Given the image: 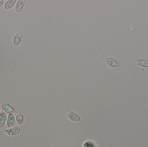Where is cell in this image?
Masks as SVG:
<instances>
[{
	"label": "cell",
	"instance_id": "obj_1",
	"mask_svg": "<svg viewBox=\"0 0 148 147\" xmlns=\"http://www.w3.org/2000/svg\"><path fill=\"white\" fill-rule=\"evenodd\" d=\"M21 131V129L19 126H15L8 129H5L4 131L5 133L10 136H14L19 134Z\"/></svg>",
	"mask_w": 148,
	"mask_h": 147
},
{
	"label": "cell",
	"instance_id": "obj_2",
	"mask_svg": "<svg viewBox=\"0 0 148 147\" xmlns=\"http://www.w3.org/2000/svg\"><path fill=\"white\" fill-rule=\"evenodd\" d=\"M1 108L2 111L7 113H12L15 112V110L12 106L6 103H2L1 105Z\"/></svg>",
	"mask_w": 148,
	"mask_h": 147
},
{
	"label": "cell",
	"instance_id": "obj_3",
	"mask_svg": "<svg viewBox=\"0 0 148 147\" xmlns=\"http://www.w3.org/2000/svg\"><path fill=\"white\" fill-rule=\"evenodd\" d=\"M15 116L12 113H10L8 115V117L7 120V126L8 128H11L13 127L15 124Z\"/></svg>",
	"mask_w": 148,
	"mask_h": 147
},
{
	"label": "cell",
	"instance_id": "obj_4",
	"mask_svg": "<svg viewBox=\"0 0 148 147\" xmlns=\"http://www.w3.org/2000/svg\"><path fill=\"white\" fill-rule=\"evenodd\" d=\"M22 39V33L21 32H19L16 33L13 38V43L14 45L18 46L21 43Z\"/></svg>",
	"mask_w": 148,
	"mask_h": 147
},
{
	"label": "cell",
	"instance_id": "obj_5",
	"mask_svg": "<svg viewBox=\"0 0 148 147\" xmlns=\"http://www.w3.org/2000/svg\"><path fill=\"white\" fill-rule=\"evenodd\" d=\"M67 116L70 120L73 122H78L80 120L81 117L79 114L71 111H68Z\"/></svg>",
	"mask_w": 148,
	"mask_h": 147
},
{
	"label": "cell",
	"instance_id": "obj_6",
	"mask_svg": "<svg viewBox=\"0 0 148 147\" xmlns=\"http://www.w3.org/2000/svg\"><path fill=\"white\" fill-rule=\"evenodd\" d=\"M25 4V0H19L17 2L16 5H15V11L18 13H20L22 11L24 7Z\"/></svg>",
	"mask_w": 148,
	"mask_h": 147
},
{
	"label": "cell",
	"instance_id": "obj_7",
	"mask_svg": "<svg viewBox=\"0 0 148 147\" xmlns=\"http://www.w3.org/2000/svg\"><path fill=\"white\" fill-rule=\"evenodd\" d=\"M106 62L111 67H116L119 65L117 61L112 57H107L106 60Z\"/></svg>",
	"mask_w": 148,
	"mask_h": 147
},
{
	"label": "cell",
	"instance_id": "obj_8",
	"mask_svg": "<svg viewBox=\"0 0 148 147\" xmlns=\"http://www.w3.org/2000/svg\"><path fill=\"white\" fill-rule=\"evenodd\" d=\"M16 0H8L4 4V9L5 10H10L13 8L17 3Z\"/></svg>",
	"mask_w": 148,
	"mask_h": 147
},
{
	"label": "cell",
	"instance_id": "obj_9",
	"mask_svg": "<svg viewBox=\"0 0 148 147\" xmlns=\"http://www.w3.org/2000/svg\"><path fill=\"white\" fill-rule=\"evenodd\" d=\"M15 114L16 115L15 119L17 121V123L20 125L23 124L24 123V117L21 113L18 111H15Z\"/></svg>",
	"mask_w": 148,
	"mask_h": 147
},
{
	"label": "cell",
	"instance_id": "obj_10",
	"mask_svg": "<svg viewBox=\"0 0 148 147\" xmlns=\"http://www.w3.org/2000/svg\"><path fill=\"white\" fill-rule=\"evenodd\" d=\"M7 118L6 113L3 111H1L0 113V128L5 125Z\"/></svg>",
	"mask_w": 148,
	"mask_h": 147
},
{
	"label": "cell",
	"instance_id": "obj_11",
	"mask_svg": "<svg viewBox=\"0 0 148 147\" xmlns=\"http://www.w3.org/2000/svg\"><path fill=\"white\" fill-rule=\"evenodd\" d=\"M136 64L138 66L144 67H148V61L146 59H138L136 62Z\"/></svg>",
	"mask_w": 148,
	"mask_h": 147
},
{
	"label": "cell",
	"instance_id": "obj_12",
	"mask_svg": "<svg viewBox=\"0 0 148 147\" xmlns=\"http://www.w3.org/2000/svg\"><path fill=\"white\" fill-rule=\"evenodd\" d=\"M83 147H95L94 143L91 141L86 142L83 144Z\"/></svg>",
	"mask_w": 148,
	"mask_h": 147
},
{
	"label": "cell",
	"instance_id": "obj_13",
	"mask_svg": "<svg viewBox=\"0 0 148 147\" xmlns=\"http://www.w3.org/2000/svg\"><path fill=\"white\" fill-rule=\"evenodd\" d=\"M4 3V0H0V8H1V7L3 6Z\"/></svg>",
	"mask_w": 148,
	"mask_h": 147
},
{
	"label": "cell",
	"instance_id": "obj_14",
	"mask_svg": "<svg viewBox=\"0 0 148 147\" xmlns=\"http://www.w3.org/2000/svg\"><path fill=\"white\" fill-rule=\"evenodd\" d=\"M1 107H0V113H1Z\"/></svg>",
	"mask_w": 148,
	"mask_h": 147
}]
</instances>
